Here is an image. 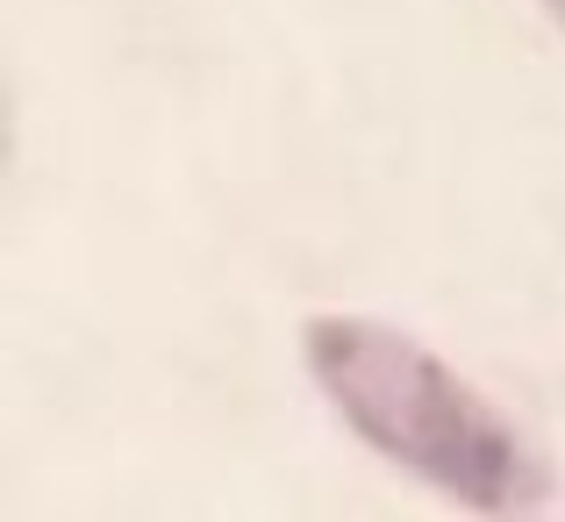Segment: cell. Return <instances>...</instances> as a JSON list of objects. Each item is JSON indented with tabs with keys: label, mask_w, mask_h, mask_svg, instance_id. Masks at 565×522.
I'll list each match as a JSON object with an SVG mask.
<instances>
[{
	"label": "cell",
	"mask_w": 565,
	"mask_h": 522,
	"mask_svg": "<svg viewBox=\"0 0 565 522\" xmlns=\"http://www.w3.org/2000/svg\"><path fill=\"white\" fill-rule=\"evenodd\" d=\"M537 8H544V14H552V22L565 29V0H537Z\"/></svg>",
	"instance_id": "obj_2"
},
{
	"label": "cell",
	"mask_w": 565,
	"mask_h": 522,
	"mask_svg": "<svg viewBox=\"0 0 565 522\" xmlns=\"http://www.w3.org/2000/svg\"><path fill=\"white\" fill-rule=\"evenodd\" d=\"M301 358H308V380L322 386V401L386 466L437 487L444 501H466V509H487V515L544 501L537 451L423 337L373 316H308Z\"/></svg>",
	"instance_id": "obj_1"
}]
</instances>
